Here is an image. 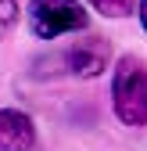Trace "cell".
<instances>
[{"instance_id": "obj_5", "label": "cell", "mask_w": 147, "mask_h": 151, "mask_svg": "<svg viewBox=\"0 0 147 151\" xmlns=\"http://www.w3.org/2000/svg\"><path fill=\"white\" fill-rule=\"evenodd\" d=\"M101 14H111V18H126V14H133V4L136 0H90Z\"/></svg>"}, {"instance_id": "obj_6", "label": "cell", "mask_w": 147, "mask_h": 151, "mask_svg": "<svg viewBox=\"0 0 147 151\" xmlns=\"http://www.w3.org/2000/svg\"><path fill=\"white\" fill-rule=\"evenodd\" d=\"M18 25V0H0V40Z\"/></svg>"}, {"instance_id": "obj_2", "label": "cell", "mask_w": 147, "mask_h": 151, "mask_svg": "<svg viewBox=\"0 0 147 151\" xmlns=\"http://www.w3.org/2000/svg\"><path fill=\"white\" fill-rule=\"evenodd\" d=\"M86 11L76 0H32L29 4V25L40 40H54L61 32L86 29Z\"/></svg>"}, {"instance_id": "obj_4", "label": "cell", "mask_w": 147, "mask_h": 151, "mask_svg": "<svg viewBox=\"0 0 147 151\" xmlns=\"http://www.w3.org/2000/svg\"><path fill=\"white\" fill-rule=\"evenodd\" d=\"M36 129L25 111L0 108V151H32Z\"/></svg>"}, {"instance_id": "obj_1", "label": "cell", "mask_w": 147, "mask_h": 151, "mask_svg": "<svg viewBox=\"0 0 147 151\" xmlns=\"http://www.w3.org/2000/svg\"><path fill=\"white\" fill-rule=\"evenodd\" d=\"M115 115L126 126H147V68L140 58H122L111 79Z\"/></svg>"}, {"instance_id": "obj_7", "label": "cell", "mask_w": 147, "mask_h": 151, "mask_svg": "<svg viewBox=\"0 0 147 151\" xmlns=\"http://www.w3.org/2000/svg\"><path fill=\"white\" fill-rule=\"evenodd\" d=\"M140 22H143V29H147V0H140Z\"/></svg>"}, {"instance_id": "obj_3", "label": "cell", "mask_w": 147, "mask_h": 151, "mask_svg": "<svg viewBox=\"0 0 147 151\" xmlns=\"http://www.w3.org/2000/svg\"><path fill=\"white\" fill-rule=\"evenodd\" d=\"M108 58H111V47H108V40H101V36H86V40H79L76 47L68 50V65L76 76H83V79H90V76H101Z\"/></svg>"}]
</instances>
